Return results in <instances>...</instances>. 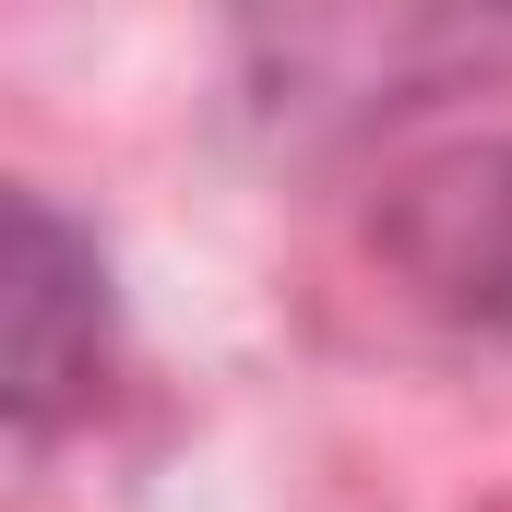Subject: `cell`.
I'll return each instance as SVG.
<instances>
[{"instance_id":"1","label":"cell","mask_w":512,"mask_h":512,"mask_svg":"<svg viewBox=\"0 0 512 512\" xmlns=\"http://www.w3.org/2000/svg\"><path fill=\"white\" fill-rule=\"evenodd\" d=\"M370 239H382V262L405 274L417 310H441V322L512 346V131L417 155L382 191Z\"/></svg>"},{"instance_id":"2","label":"cell","mask_w":512,"mask_h":512,"mask_svg":"<svg viewBox=\"0 0 512 512\" xmlns=\"http://www.w3.org/2000/svg\"><path fill=\"white\" fill-rule=\"evenodd\" d=\"M108 358V262L48 203L12 191V251H0V370H12V429L36 441Z\"/></svg>"}]
</instances>
